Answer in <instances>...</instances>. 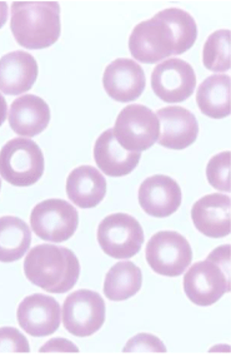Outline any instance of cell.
Here are the masks:
<instances>
[{"label": "cell", "mask_w": 231, "mask_h": 357, "mask_svg": "<svg viewBox=\"0 0 231 357\" xmlns=\"http://www.w3.org/2000/svg\"><path fill=\"white\" fill-rule=\"evenodd\" d=\"M183 201V193L175 179L164 174L146 178L139 188L140 207L155 218L175 213Z\"/></svg>", "instance_id": "4fadbf2b"}, {"label": "cell", "mask_w": 231, "mask_h": 357, "mask_svg": "<svg viewBox=\"0 0 231 357\" xmlns=\"http://www.w3.org/2000/svg\"><path fill=\"white\" fill-rule=\"evenodd\" d=\"M19 326L34 337H44L54 333L61 322V308L50 296L34 294L26 296L19 305Z\"/></svg>", "instance_id": "7c38bea8"}, {"label": "cell", "mask_w": 231, "mask_h": 357, "mask_svg": "<svg viewBox=\"0 0 231 357\" xmlns=\"http://www.w3.org/2000/svg\"><path fill=\"white\" fill-rule=\"evenodd\" d=\"M196 103L201 113L213 119L230 116V77L226 74L207 77L198 88Z\"/></svg>", "instance_id": "44dd1931"}, {"label": "cell", "mask_w": 231, "mask_h": 357, "mask_svg": "<svg viewBox=\"0 0 231 357\" xmlns=\"http://www.w3.org/2000/svg\"><path fill=\"white\" fill-rule=\"evenodd\" d=\"M196 37L198 26L191 14L179 8H169L135 26L129 38V50L136 61L155 64L186 53Z\"/></svg>", "instance_id": "6da1fadb"}, {"label": "cell", "mask_w": 231, "mask_h": 357, "mask_svg": "<svg viewBox=\"0 0 231 357\" xmlns=\"http://www.w3.org/2000/svg\"><path fill=\"white\" fill-rule=\"evenodd\" d=\"M124 352H166V347L157 336L150 333H138L128 341Z\"/></svg>", "instance_id": "4316f807"}, {"label": "cell", "mask_w": 231, "mask_h": 357, "mask_svg": "<svg viewBox=\"0 0 231 357\" xmlns=\"http://www.w3.org/2000/svg\"><path fill=\"white\" fill-rule=\"evenodd\" d=\"M50 108L44 99L25 94L15 99L9 109V126L20 137H35L47 130Z\"/></svg>", "instance_id": "ac0fdd59"}, {"label": "cell", "mask_w": 231, "mask_h": 357, "mask_svg": "<svg viewBox=\"0 0 231 357\" xmlns=\"http://www.w3.org/2000/svg\"><path fill=\"white\" fill-rule=\"evenodd\" d=\"M29 342L14 327H0V352H29Z\"/></svg>", "instance_id": "484cf974"}, {"label": "cell", "mask_w": 231, "mask_h": 357, "mask_svg": "<svg viewBox=\"0 0 231 357\" xmlns=\"http://www.w3.org/2000/svg\"><path fill=\"white\" fill-rule=\"evenodd\" d=\"M196 86L194 69L183 59L171 58L158 64L152 74V88L166 103H180L191 97Z\"/></svg>", "instance_id": "8fae6325"}, {"label": "cell", "mask_w": 231, "mask_h": 357, "mask_svg": "<svg viewBox=\"0 0 231 357\" xmlns=\"http://www.w3.org/2000/svg\"><path fill=\"white\" fill-rule=\"evenodd\" d=\"M105 302L92 289H79L67 296L61 308V320L67 333L89 337L105 322Z\"/></svg>", "instance_id": "9c48e42d"}, {"label": "cell", "mask_w": 231, "mask_h": 357, "mask_svg": "<svg viewBox=\"0 0 231 357\" xmlns=\"http://www.w3.org/2000/svg\"><path fill=\"white\" fill-rule=\"evenodd\" d=\"M31 225L39 238L59 243L73 237L79 225V215L64 199H45L31 211Z\"/></svg>", "instance_id": "30bf717a"}, {"label": "cell", "mask_w": 231, "mask_h": 357, "mask_svg": "<svg viewBox=\"0 0 231 357\" xmlns=\"http://www.w3.org/2000/svg\"><path fill=\"white\" fill-rule=\"evenodd\" d=\"M24 273L31 284L47 292L65 294L79 280V259L67 247L38 245L25 257Z\"/></svg>", "instance_id": "7a4b0ae2"}, {"label": "cell", "mask_w": 231, "mask_h": 357, "mask_svg": "<svg viewBox=\"0 0 231 357\" xmlns=\"http://www.w3.org/2000/svg\"><path fill=\"white\" fill-rule=\"evenodd\" d=\"M38 63L28 52L15 50L0 59V91L8 96L28 92L38 78Z\"/></svg>", "instance_id": "e0dca14e"}, {"label": "cell", "mask_w": 231, "mask_h": 357, "mask_svg": "<svg viewBox=\"0 0 231 357\" xmlns=\"http://www.w3.org/2000/svg\"><path fill=\"white\" fill-rule=\"evenodd\" d=\"M207 182L215 190L229 193L230 190V152L225 151L214 155L207 167Z\"/></svg>", "instance_id": "d4e9b609"}, {"label": "cell", "mask_w": 231, "mask_h": 357, "mask_svg": "<svg viewBox=\"0 0 231 357\" xmlns=\"http://www.w3.org/2000/svg\"><path fill=\"white\" fill-rule=\"evenodd\" d=\"M10 29L26 50H45L61 37V6L56 1H14Z\"/></svg>", "instance_id": "3957f363"}, {"label": "cell", "mask_w": 231, "mask_h": 357, "mask_svg": "<svg viewBox=\"0 0 231 357\" xmlns=\"http://www.w3.org/2000/svg\"><path fill=\"white\" fill-rule=\"evenodd\" d=\"M148 265L152 271L166 278H177L193 261V251L188 240L174 231L154 234L145 248Z\"/></svg>", "instance_id": "ba28073f"}, {"label": "cell", "mask_w": 231, "mask_h": 357, "mask_svg": "<svg viewBox=\"0 0 231 357\" xmlns=\"http://www.w3.org/2000/svg\"><path fill=\"white\" fill-rule=\"evenodd\" d=\"M94 160L102 172L110 177H124L139 165V152L127 151L118 143L113 130H106L94 146Z\"/></svg>", "instance_id": "d6986e66"}, {"label": "cell", "mask_w": 231, "mask_h": 357, "mask_svg": "<svg viewBox=\"0 0 231 357\" xmlns=\"http://www.w3.org/2000/svg\"><path fill=\"white\" fill-rule=\"evenodd\" d=\"M159 128L158 117L150 108L130 105L119 113L113 132L124 149L140 153L158 142Z\"/></svg>", "instance_id": "52a82bcc"}, {"label": "cell", "mask_w": 231, "mask_h": 357, "mask_svg": "<svg viewBox=\"0 0 231 357\" xmlns=\"http://www.w3.org/2000/svg\"><path fill=\"white\" fill-rule=\"evenodd\" d=\"M97 242L111 259H128L139 253L144 231L138 220L128 213L106 215L97 227Z\"/></svg>", "instance_id": "8992f818"}, {"label": "cell", "mask_w": 231, "mask_h": 357, "mask_svg": "<svg viewBox=\"0 0 231 357\" xmlns=\"http://www.w3.org/2000/svg\"><path fill=\"white\" fill-rule=\"evenodd\" d=\"M191 220L196 229L210 238H221L230 234V197L213 193L195 202Z\"/></svg>", "instance_id": "2e32d148"}, {"label": "cell", "mask_w": 231, "mask_h": 357, "mask_svg": "<svg viewBox=\"0 0 231 357\" xmlns=\"http://www.w3.org/2000/svg\"><path fill=\"white\" fill-rule=\"evenodd\" d=\"M40 351H74L78 352V347L65 339H54L49 341L40 349Z\"/></svg>", "instance_id": "83f0119b"}, {"label": "cell", "mask_w": 231, "mask_h": 357, "mask_svg": "<svg viewBox=\"0 0 231 357\" xmlns=\"http://www.w3.org/2000/svg\"><path fill=\"white\" fill-rule=\"evenodd\" d=\"M202 63L212 72H228L230 69V31H214L207 38L202 50Z\"/></svg>", "instance_id": "cb8c5ba5"}, {"label": "cell", "mask_w": 231, "mask_h": 357, "mask_svg": "<svg viewBox=\"0 0 231 357\" xmlns=\"http://www.w3.org/2000/svg\"><path fill=\"white\" fill-rule=\"evenodd\" d=\"M31 243V231L14 215L0 217V262H15L24 256Z\"/></svg>", "instance_id": "7402d4cb"}, {"label": "cell", "mask_w": 231, "mask_h": 357, "mask_svg": "<svg viewBox=\"0 0 231 357\" xmlns=\"http://www.w3.org/2000/svg\"><path fill=\"white\" fill-rule=\"evenodd\" d=\"M44 154L37 143L25 138H13L0 151L1 178L15 187H31L42 178Z\"/></svg>", "instance_id": "5b68a950"}, {"label": "cell", "mask_w": 231, "mask_h": 357, "mask_svg": "<svg viewBox=\"0 0 231 357\" xmlns=\"http://www.w3.org/2000/svg\"><path fill=\"white\" fill-rule=\"evenodd\" d=\"M67 195L80 208H94L105 198L106 179L94 167H78L67 176Z\"/></svg>", "instance_id": "ffe728a7"}, {"label": "cell", "mask_w": 231, "mask_h": 357, "mask_svg": "<svg viewBox=\"0 0 231 357\" xmlns=\"http://www.w3.org/2000/svg\"><path fill=\"white\" fill-rule=\"evenodd\" d=\"M8 19V4L6 1H0V29L6 25Z\"/></svg>", "instance_id": "f546056e"}, {"label": "cell", "mask_w": 231, "mask_h": 357, "mask_svg": "<svg viewBox=\"0 0 231 357\" xmlns=\"http://www.w3.org/2000/svg\"><path fill=\"white\" fill-rule=\"evenodd\" d=\"M230 289V245L215 248L205 261L194 264L184 276L185 295L198 306H212Z\"/></svg>", "instance_id": "277c9868"}, {"label": "cell", "mask_w": 231, "mask_h": 357, "mask_svg": "<svg viewBox=\"0 0 231 357\" xmlns=\"http://www.w3.org/2000/svg\"><path fill=\"white\" fill-rule=\"evenodd\" d=\"M0 190H1V179H0Z\"/></svg>", "instance_id": "4dcf8cb0"}, {"label": "cell", "mask_w": 231, "mask_h": 357, "mask_svg": "<svg viewBox=\"0 0 231 357\" xmlns=\"http://www.w3.org/2000/svg\"><path fill=\"white\" fill-rule=\"evenodd\" d=\"M160 146L182 151L191 146L199 135V124L191 112L183 107H165L157 112Z\"/></svg>", "instance_id": "9a60e30c"}, {"label": "cell", "mask_w": 231, "mask_h": 357, "mask_svg": "<svg viewBox=\"0 0 231 357\" xmlns=\"http://www.w3.org/2000/svg\"><path fill=\"white\" fill-rule=\"evenodd\" d=\"M145 84V73L133 59H116L104 72V89L116 102L128 103L139 98Z\"/></svg>", "instance_id": "5bb4252c"}, {"label": "cell", "mask_w": 231, "mask_h": 357, "mask_svg": "<svg viewBox=\"0 0 231 357\" xmlns=\"http://www.w3.org/2000/svg\"><path fill=\"white\" fill-rule=\"evenodd\" d=\"M6 112H8V105H6V100L1 93H0V127L6 122Z\"/></svg>", "instance_id": "f1b7e54d"}, {"label": "cell", "mask_w": 231, "mask_h": 357, "mask_svg": "<svg viewBox=\"0 0 231 357\" xmlns=\"http://www.w3.org/2000/svg\"><path fill=\"white\" fill-rule=\"evenodd\" d=\"M143 284V275L130 261L118 262L110 268L104 281V295L110 301H125L136 295Z\"/></svg>", "instance_id": "603a6c76"}]
</instances>
